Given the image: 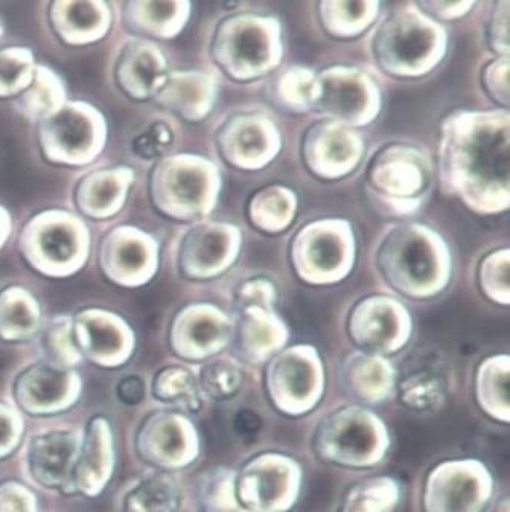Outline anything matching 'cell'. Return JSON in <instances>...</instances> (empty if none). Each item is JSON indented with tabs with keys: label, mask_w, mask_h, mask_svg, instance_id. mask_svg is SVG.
Listing matches in <instances>:
<instances>
[{
	"label": "cell",
	"mask_w": 510,
	"mask_h": 512,
	"mask_svg": "<svg viewBox=\"0 0 510 512\" xmlns=\"http://www.w3.org/2000/svg\"><path fill=\"white\" fill-rule=\"evenodd\" d=\"M439 183L479 215H498L510 206L509 110H460L440 127Z\"/></svg>",
	"instance_id": "1"
},
{
	"label": "cell",
	"mask_w": 510,
	"mask_h": 512,
	"mask_svg": "<svg viewBox=\"0 0 510 512\" xmlns=\"http://www.w3.org/2000/svg\"><path fill=\"white\" fill-rule=\"evenodd\" d=\"M381 276L405 298L431 299L453 278V253L442 234L419 221H401L384 231L377 249Z\"/></svg>",
	"instance_id": "2"
},
{
	"label": "cell",
	"mask_w": 510,
	"mask_h": 512,
	"mask_svg": "<svg viewBox=\"0 0 510 512\" xmlns=\"http://www.w3.org/2000/svg\"><path fill=\"white\" fill-rule=\"evenodd\" d=\"M450 37L442 23L428 16L416 2L393 11L373 36V57L390 77H425L448 54Z\"/></svg>",
	"instance_id": "3"
},
{
	"label": "cell",
	"mask_w": 510,
	"mask_h": 512,
	"mask_svg": "<svg viewBox=\"0 0 510 512\" xmlns=\"http://www.w3.org/2000/svg\"><path fill=\"white\" fill-rule=\"evenodd\" d=\"M284 54L282 23L265 14H232L218 25L212 40V57L218 68L240 83L276 71Z\"/></svg>",
	"instance_id": "4"
},
{
	"label": "cell",
	"mask_w": 510,
	"mask_h": 512,
	"mask_svg": "<svg viewBox=\"0 0 510 512\" xmlns=\"http://www.w3.org/2000/svg\"><path fill=\"white\" fill-rule=\"evenodd\" d=\"M430 157L415 145L381 148L367 167V192L380 211L410 217L424 205L431 185Z\"/></svg>",
	"instance_id": "5"
},
{
	"label": "cell",
	"mask_w": 510,
	"mask_h": 512,
	"mask_svg": "<svg viewBox=\"0 0 510 512\" xmlns=\"http://www.w3.org/2000/svg\"><path fill=\"white\" fill-rule=\"evenodd\" d=\"M357 261V238L345 218H319L299 229L291 241V266L300 281L326 287L345 281Z\"/></svg>",
	"instance_id": "6"
},
{
	"label": "cell",
	"mask_w": 510,
	"mask_h": 512,
	"mask_svg": "<svg viewBox=\"0 0 510 512\" xmlns=\"http://www.w3.org/2000/svg\"><path fill=\"white\" fill-rule=\"evenodd\" d=\"M389 448L387 424L360 404L335 410L317 427L316 452L329 464L375 467L386 458Z\"/></svg>",
	"instance_id": "7"
},
{
	"label": "cell",
	"mask_w": 510,
	"mask_h": 512,
	"mask_svg": "<svg viewBox=\"0 0 510 512\" xmlns=\"http://www.w3.org/2000/svg\"><path fill=\"white\" fill-rule=\"evenodd\" d=\"M221 188L223 179L217 165L192 154L166 160L156 176L160 208L180 220L211 214L217 208Z\"/></svg>",
	"instance_id": "8"
},
{
	"label": "cell",
	"mask_w": 510,
	"mask_h": 512,
	"mask_svg": "<svg viewBox=\"0 0 510 512\" xmlns=\"http://www.w3.org/2000/svg\"><path fill=\"white\" fill-rule=\"evenodd\" d=\"M265 386L271 403L284 415L313 412L326 388L325 363L319 349L305 343L282 349L268 362Z\"/></svg>",
	"instance_id": "9"
},
{
	"label": "cell",
	"mask_w": 510,
	"mask_h": 512,
	"mask_svg": "<svg viewBox=\"0 0 510 512\" xmlns=\"http://www.w3.org/2000/svg\"><path fill=\"white\" fill-rule=\"evenodd\" d=\"M383 109L377 81L355 66H331L317 74L313 112L352 128L367 127Z\"/></svg>",
	"instance_id": "10"
},
{
	"label": "cell",
	"mask_w": 510,
	"mask_h": 512,
	"mask_svg": "<svg viewBox=\"0 0 510 512\" xmlns=\"http://www.w3.org/2000/svg\"><path fill=\"white\" fill-rule=\"evenodd\" d=\"M302 484V467L284 453H261L236 473V493L252 512L291 511L302 493Z\"/></svg>",
	"instance_id": "11"
},
{
	"label": "cell",
	"mask_w": 510,
	"mask_h": 512,
	"mask_svg": "<svg viewBox=\"0 0 510 512\" xmlns=\"http://www.w3.org/2000/svg\"><path fill=\"white\" fill-rule=\"evenodd\" d=\"M494 494L491 470L477 459H453L428 474L425 512H485Z\"/></svg>",
	"instance_id": "12"
},
{
	"label": "cell",
	"mask_w": 510,
	"mask_h": 512,
	"mask_svg": "<svg viewBox=\"0 0 510 512\" xmlns=\"http://www.w3.org/2000/svg\"><path fill=\"white\" fill-rule=\"evenodd\" d=\"M349 336L360 351L389 357L408 345L413 317L398 299L373 295L361 299L349 317Z\"/></svg>",
	"instance_id": "13"
},
{
	"label": "cell",
	"mask_w": 510,
	"mask_h": 512,
	"mask_svg": "<svg viewBox=\"0 0 510 512\" xmlns=\"http://www.w3.org/2000/svg\"><path fill=\"white\" fill-rule=\"evenodd\" d=\"M218 150L230 167L241 171L264 170L282 151V133L270 116L236 112L217 132Z\"/></svg>",
	"instance_id": "14"
},
{
	"label": "cell",
	"mask_w": 510,
	"mask_h": 512,
	"mask_svg": "<svg viewBox=\"0 0 510 512\" xmlns=\"http://www.w3.org/2000/svg\"><path fill=\"white\" fill-rule=\"evenodd\" d=\"M366 154V141L357 128L340 122H316L306 130L303 164L322 180H340L354 173Z\"/></svg>",
	"instance_id": "15"
},
{
	"label": "cell",
	"mask_w": 510,
	"mask_h": 512,
	"mask_svg": "<svg viewBox=\"0 0 510 512\" xmlns=\"http://www.w3.org/2000/svg\"><path fill=\"white\" fill-rule=\"evenodd\" d=\"M243 249V232L227 221H203L183 238L180 263L185 275L209 281L235 266Z\"/></svg>",
	"instance_id": "16"
},
{
	"label": "cell",
	"mask_w": 510,
	"mask_h": 512,
	"mask_svg": "<svg viewBox=\"0 0 510 512\" xmlns=\"http://www.w3.org/2000/svg\"><path fill=\"white\" fill-rule=\"evenodd\" d=\"M235 320L214 304H194L177 316L173 345L188 359H212L233 340Z\"/></svg>",
	"instance_id": "17"
},
{
	"label": "cell",
	"mask_w": 510,
	"mask_h": 512,
	"mask_svg": "<svg viewBox=\"0 0 510 512\" xmlns=\"http://www.w3.org/2000/svg\"><path fill=\"white\" fill-rule=\"evenodd\" d=\"M290 336V328L275 310L253 307L238 311L232 342L241 359L259 365L281 352Z\"/></svg>",
	"instance_id": "18"
},
{
	"label": "cell",
	"mask_w": 510,
	"mask_h": 512,
	"mask_svg": "<svg viewBox=\"0 0 510 512\" xmlns=\"http://www.w3.org/2000/svg\"><path fill=\"white\" fill-rule=\"evenodd\" d=\"M343 388L361 404H380L396 389V369L387 357L355 351L340 371Z\"/></svg>",
	"instance_id": "19"
},
{
	"label": "cell",
	"mask_w": 510,
	"mask_h": 512,
	"mask_svg": "<svg viewBox=\"0 0 510 512\" xmlns=\"http://www.w3.org/2000/svg\"><path fill=\"white\" fill-rule=\"evenodd\" d=\"M218 83L208 72H176L163 84L160 100L188 121H201L217 103Z\"/></svg>",
	"instance_id": "20"
},
{
	"label": "cell",
	"mask_w": 510,
	"mask_h": 512,
	"mask_svg": "<svg viewBox=\"0 0 510 512\" xmlns=\"http://www.w3.org/2000/svg\"><path fill=\"white\" fill-rule=\"evenodd\" d=\"M151 458L168 467H183L198 455V436L191 423L177 415H160L148 429Z\"/></svg>",
	"instance_id": "21"
},
{
	"label": "cell",
	"mask_w": 510,
	"mask_h": 512,
	"mask_svg": "<svg viewBox=\"0 0 510 512\" xmlns=\"http://www.w3.org/2000/svg\"><path fill=\"white\" fill-rule=\"evenodd\" d=\"M299 211V197L290 186L273 183L250 197L247 217L253 228L264 234H282L293 224Z\"/></svg>",
	"instance_id": "22"
},
{
	"label": "cell",
	"mask_w": 510,
	"mask_h": 512,
	"mask_svg": "<svg viewBox=\"0 0 510 512\" xmlns=\"http://www.w3.org/2000/svg\"><path fill=\"white\" fill-rule=\"evenodd\" d=\"M381 13L377 0H323L319 4V19L323 29L334 39L349 40L361 36Z\"/></svg>",
	"instance_id": "23"
},
{
	"label": "cell",
	"mask_w": 510,
	"mask_h": 512,
	"mask_svg": "<svg viewBox=\"0 0 510 512\" xmlns=\"http://www.w3.org/2000/svg\"><path fill=\"white\" fill-rule=\"evenodd\" d=\"M509 371L507 354H495L480 363L475 375V398L486 415L509 423Z\"/></svg>",
	"instance_id": "24"
},
{
	"label": "cell",
	"mask_w": 510,
	"mask_h": 512,
	"mask_svg": "<svg viewBox=\"0 0 510 512\" xmlns=\"http://www.w3.org/2000/svg\"><path fill=\"white\" fill-rule=\"evenodd\" d=\"M317 72L294 64L285 69L273 84V100L276 106L291 115L313 112L316 100Z\"/></svg>",
	"instance_id": "25"
},
{
	"label": "cell",
	"mask_w": 510,
	"mask_h": 512,
	"mask_svg": "<svg viewBox=\"0 0 510 512\" xmlns=\"http://www.w3.org/2000/svg\"><path fill=\"white\" fill-rule=\"evenodd\" d=\"M401 485L390 476L367 477L346 493L338 512H396Z\"/></svg>",
	"instance_id": "26"
},
{
	"label": "cell",
	"mask_w": 510,
	"mask_h": 512,
	"mask_svg": "<svg viewBox=\"0 0 510 512\" xmlns=\"http://www.w3.org/2000/svg\"><path fill=\"white\" fill-rule=\"evenodd\" d=\"M198 500L203 512H252L236 493V471L212 468L198 482Z\"/></svg>",
	"instance_id": "27"
},
{
	"label": "cell",
	"mask_w": 510,
	"mask_h": 512,
	"mask_svg": "<svg viewBox=\"0 0 510 512\" xmlns=\"http://www.w3.org/2000/svg\"><path fill=\"white\" fill-rule=\"evenodd\" d=\"M244 369L241 362L230 356L212 357L201 369L203 391L218 401L230 400L243 388Z\"/></svg>",
	"instance_id": "28"
},
{
	"label": "cell",
	"mask_w": 510,
	"mask_h": 512,
	"mask_svg": "<svg viewBox=\"0 0 510 512\" xmlns=\"http://www.w3.org/2000/svg\"><path fill=\"white\" fill-rule=\"evenodd\" d=\"M74 447L75 444L71 436L61 435V433L37 441L32 462L36 465V473L39 474V477L46 480L48 484L49 482L55 484L58 480L63 479L67 467H69Z\"/></svg>",
	"instance_id": "29"
},
{
	"label": "cell",
	"mask_w": 510,
	"mask_h": 512,
	"mask_svg": "<svg viewBox=\"0 0 510 512\" xmlns=\"http://www.w3.org/2000/svg\"><path fill=\"white\" fill-rule=\"evenodd\" d=\"M479 284L489 301L510 304V250L507 247L488 253L479 266Z\"/></svg>",
	"instance_id": "30"
},
{
	"label": "cell",
	"mask_w": 510,
	"mask_h": 512,
	"mask_svg": "<svg viewBox=\"0 0 510 512\" xmlns=\"http://www.w3.org/2000/svg\"><path fill=\"white\" fill-rule=\"evenodd\" d=\"M157 394L162 400L191 412L201 406L197 378L186 368L166 369L157 381Z\"/></svg>",
	"instance_id": "31"
},
{
	"label": "cell",
	"mask_w": 510,
	"mask_h": 512,
	"mask_svg": "<svg viewBox=\"0 0 510 512\" xmlns=\"http://www.w3.org/2000/svg\"><path fill=\"white\" fill-rule=\"evenodd\" d=\"M401 401L408 409L430 412L445 401V388L436 375L419 372L399 384Z\"/></svg>",
	"instance_id": "32"
},
{
	"label": "cell",
	"mask_w": 510,
	"mask_h": 512,
	"mask_svg": "<svg viewBox=\"0 0 510 512\" xmlns=\"http://www.w3.org/2000/svg\"><path fill=\"white\" fill-rule=\"evenodd\" d=\"M179 506V485L165 474L148 479L133 497L134 512H176Z\"/></svg>",
	"instance_id": "33"
},
{
	"label": "cell",
	"mask_w": 510,
	"mask_h": 512,
	"mask_svg": "<svg viewBox=\"0 0 510 512\" xmlns=\"http://www.w3.org/2000/svg\"><path fill=\"white\" fill-rule=\"evenodd\" d=\"M25 398L28 403L37 406H54L67 394L69 381L63 374L49 369H34L23 380Z\"/></svg>",
	"instance_id": "34"
},
{
	"label": "cell",
	"mask_w": 510,
	"mask_h": 512,
	"mask_svg": "<svg viewBox=\"0 0 510 512\" xmlns=\"http://www.w3.org/2000/svg\"><path fill=\"white\" fill-rule=\"evenodd\" d=\"M486 40L497 57H510V2L498 0L492 5L486 23Z\"/></svg>",
	"instance_id": "35"
},
{
	"label": "cell",
	"mask_w": 510,
	"mask_h": 512,
	"mask_svg": "<svg viewBox=\"0 0 510 512\" xmlns=\"http://www.w3.org/2000/svg\"><path fill=\"white\" fill-rule=\"evenodd\" d=\"M482 84L489 98L503 110L510 103V57H497L483 69Z\"/></svg>",
	"instance_id": "36"
},
{
	"label": "cell",
	"mask_w": 510,
	"mask_h": 512,
	"mask_svg": "<svg viewBox=\"0 0 510 512\" xmlns=\"http://www.w3.org/2000/svg\"><path fill=\"white\" fill-rule=\"evenodd\" d=\"M51 132L58 144L66 150L80 151L89 144V125L74 112H64L58 116L52 124Z\"/></svg>",
	"instance_id": "37"
},
{
	"label": "cell",
	"mask_w": 510,
	"mask_h": 512,
	"mask_svg": "<svg viewBox=\"0 0 510 512\" xmlns=\"http://www.w3.org/2000/svg\"><path fill=\"white\" fill-rule=\"evenodd\" d=\"M276 302H278V288L267 278L250 279L241 284L236 292L238 311L253 307L275 310Z\"/></svg>",
	"instance_id": "38"
},
{
	"label": "cell",
	"mask_w": 510,
	"mask_h": 512,
	"mask_svg": "<svg viewBox=\"0 0 510 512\" xmlns=\"http://www.w3.org/2000/svg\"><path fill=\"white\" fill-rule=\"evenodd\" d=\"M418 7L421 8L428 16L433 17L434 20H459L468 16L472 8L477 7V2L474 0H459V2H442V0H430V2H416Z\"/></svg>",
	"instance_id": "39"
},
{
	"label": "cell",
	"mask_w": 510,
	"mask_h": 512,
	"mask_svg": "<svg viewBox=\"0 0 510 512\" xmlns=\"http://www.w3.org/2000/svg\"><path fill=\"white\" fill-rule=\"evenodd\" d=\"M87 336L90 348L95 354H115L121 346L118 331L106 322H89Z\"/></svg>",
	"instance_id": "40"
},
{
	"label": "cell",
	"mask_w": 510,
	"mask_h": 512,
	"mask_svg": "<svg viewBox=\"0 0 510 512\" xmlns=\"http://www.w3.org/2000/svg\"><path fill=\"white\" fill-rule=\"evenodd\" d=\"M46 255L55 261H66L74 252V238L61 228H54L42 240Z\"/></svg>",
	"instance_id": "41"
},
{
	"label": "cell",
	"mask_w": 510,
	"mask_h": 512,
	"mask_svg": "<svg viewBox=\"0 0 510 512\" xmlns=\"http://www.w3.org/2000/svg\"><path fill=\"white\" fill-rule=\"evenodd\" d=\"M168 142L169 133L165 125L156 124L153 125L145 135L138 138V141L134 142V150H136L139 156L145 157V159H151V157L160 154V151L165 148Z\"/></svg>",
	"instance_id": "42"
},
{
	"label": "cell",
	"mask_w": 510,
	"mask_h": 512,
	"mask_svg": "<svg viewBox=\"0 0 510 512\" xmlns=\"http://www.w3.org/2000/svg\"><path fill=\"white\" fill-rule=\"evenodd\" d=\"M5 320L11 328L17 331H29L34 325V317H32L31 311L23 307V304H14L13 307L8 308Z\"/></svg>",
	"instance_id": "43"
},
{
	"label": "cell",
	"mask_w": 510,
	"mask_h": 512,
	"mask_svg": "<svg viewBox=\"0 0 510 512\" xmlns=\"http://www.w3.org/2000/svg\"><path fill=\"white\" fill-rule=\"evenodd\" d=\"M142 397H144V386L138 378H128L121 384V398L125 403H139Z\"/></svg>",
	"instance_id": "44"
},
{
	"label": "cell",
	"mask_w": 510,
	"mask_h": 512,
	"mask_svg": "<svg viewBox=\"0 0 510 512\" xmlns=\"http://www.w3.org/2000/svg\"><path fill=\"white\" fill-rule=\"evenodd\" d=\"M23 66L16 61L2 60L0 61V80L7 86H13L19 81L20 75H22Z\"/></svg>",
	"instance_id": "45"
},
{
	"label": "cell",
	"mask_w": 510,
	"mask_h": 512,
	"mask_svg": "<svg viewBox=\"0 0 510 512\" xmlns=\"http://www.w3.org/2000/svg\"><path fill=\"white\" fill-rule=\"evenodd\" d=\"M72 13H74L72 14V20H74V25L77 28H90L96 20V11L93 10L92 5H74Z\"/></svg>",
	"instance_id": "46"
},
{
	"label": "cell",
	"mask_w": 510,
	"mask_h": 512,
	"mask_svg": "<svg viewBox=\"0 0 510 512\" xmlns=\"http://www.w3.org/2000/svg\"><path fill=\"white\" fill-rule=\"evenodd\" d=\"M23 500L16 491H4L0 497V509L2 512H28V505Z\"/></svg>",
	"instance_id": "47"
},
{
	"label": "cell",
	"mask_w": 510,
	"mask_h": 512,
	"mask_svg": "<svg viewBox=\"0 0 510 512\" xmlns=\"http://www.w3.org/2000/svg\"><path fill=\"white\" fill-rule=\"evenodd\" d=\"M104 185L99 186L95 189L96 202L101 206H106L107 203L112 202L115 199L116 185L113 182H102Z\"/></svg>",
	"instance_id": "48"
},
{
	"label": "cell",
	"mask_w": 510,
	"mask_h": 512,
	"mask_svg": "<svg viewBox=\"0 0 510 512\" xmlns=\"http://www.w3.org/2000/svg\"><path fill=\"white\" fill-rule=\"evenodd\" d=\"M13 430H11L10 420L7 416L0 415V450L10 442Z\"/></svg>",
	"instance_id": "49"
},
{
	"label": "cell",
	"mask_w": 510,
	"mask_h": 512,
	"mask_svg": "<svg viewBox=\"0 0 510 512\" xmlns=\"http://www.w3.org/2000/svg\"><path fill=\"white\" fill-rule=\"evenodd\" d=\"M492 512H509V497H504Z\"/></svg>",
	"instance_id": "50"
},
{
	"label": "cell",
	"mask_w": 510,
	"mask_h": 512,
	"mask_svg": "<svg viewBox=\"0 0 510 512\" xmlns=\"http://www.w3.org/2000/svg\"><path fill=\"white\" fill-rule=\"evenodd\" d=\"M4 357H5L4 352H0V371H2V369L5 368V366H4Z\"/></svg>",
	"instance_id": "51"
}]
</instances>
